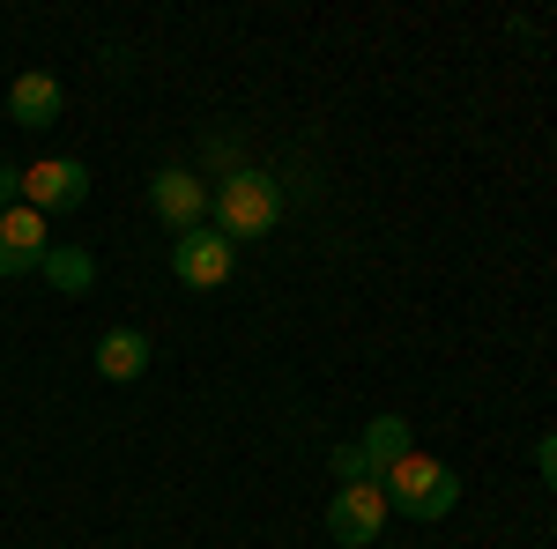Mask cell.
<instances>
[{
	"label": "cell",
	"mask_w": 557,
	"mask_h": 549,
	"mask_svg": "<svg viewBox=\"0 0 557 549\" xmlns=\"http://www.w3.org/2000/svg\"><path fill=\"white\" fill-rule=\"evenodd\" d=\"M209 215H215V230H223L231 246H238V238H268V230L283 223V186H275L268 171H231L209 194Z\"/></svg>",
	"instance_id": "6da1fadb"
},
{
	"label": "cell",
	"mask_w": 557,
	"mask_h": 549,
	"mask_svg": "<svg viewBox=\"0 0 557 549\" xmlns=\"http://www.w3.org/2000/svg\"><path fill=\"white\" fill-rule=\"evenodd\" d=\"M380 490H386V506L409 512V520H446V512L461 506V475H454L446 461H431V453H409V461H394Z\"/></svg>",
	"instance_id": "7a4b0ae2"
},
{
	"label": "cell",
	"mask_w": 557,
	"mask_h": 549,
	"mask_svg": "<svg viewBox=\"0 0 557 549\" xmlns=\"http://www.w3.org/2000/svg\"><path fill=\"white\" fill-rule=\"evenodd\" d=\"M231 267H238V246L223 230H186V238H172V275L186 290H223Z\"/></svg>",
	"instance_id": "3957f363"
},
{
	"label": "cell",
	"mask_w": 557,
	"mask_h": 549,
	"mask_svg": "<svg viewBox=\"0 0 557 549\" xmlns=\"http://www.w3.org/2000/svg\"><path fill=\"white\" fill-rule=\"evenodd\" d=\"M89 201V164H75V157H45V164L23 171V209L38 215H67Z\"/></svg>",
	"instance_id": "277c9868"
},
{
	"label": "cell",
	"mask_w": 557,
	"mask_h": 549,
	"mask_svg": "<svg viewBox=\"0 0 557 549\" xmlns=\"http://www.w3.org/2000/svg\"><path fill=\"white\" fill-rule=\"evenodd\" d=\"M386 490L380 483H343L335 490V506H327V535L343 549H364V542H380V527H386Z\"/></svg>",
	"instance_id": "5b68a950"
},
{
	"label": "cell",
	"mask_w": 557,
	"mask_h": 549,
	"mask_svg": "<svg viewBox=\"0 0 557 549\" xmlns=\"http://www.w3.org/2000/svg\"><path fill=\"white\" fill-rule=\"evenodd\" d=\"M149 209H157L178 238H186V230H201L209 194H201V178H194V171H157V178H149Z\"/></svg>",
	"instance_id": "8992f818"
},
{
	"label": "cell",
	"mask_w": 557,
	"mask_h": 549,
	"mask_svg": "<svg viewBox=\"0 0 557 549\" xmlns=\"http://www.w3.org/2000/svg\"><path fill=\"white\" fill-rule=\"evenodd\" d=\"M45 253H52V238H45L38 209H8L0 215V275H30Z\"/></svg>",
	"instance_id": "52a82bcc"
},
{
	"label": "cell",
	"mask_w": 557,
	"mask_h": 549,
	"mask_svg": "<svg viewBox=\"0 0 557 549\" xmlns=\"http://www.w3.org/2000/svg\"><path fill=\"white\" fill-rule=\"evenodd\" d=\"M8 120L15 127H52L60 120V75H15V89H8Z\"/></svg>",
	"instance_id": "ba28073f"
},
{
	"label": "cell",
	"mask_w": 557,
	"mask_h": 549,
	"mask_svg": "<svg viewBox=\"0 0 557 549\" xmlns=\"http://www.w3.org/2000/svg\"><path fill=\"white\" fill-rule=\"evenodd\" d=\"M97 372L112 386L141 379V372H149V335H141V327H112V335L97 341Z\"/></svg>",
	"instance_id": "9c48e42d"
},
{
	"label": "cell",
	"mask_w": 557,
	"mask_h": 549,
	"mask_svg": "<svg viewBox=\"0 0 557 549\" xmlns=\"http://www.w3.org/2000/svg\"><path fill=\"white\" fill-rule=\"evenodd\" d=\"M357 453H364L372 475H386L394 461H409V453H417V446H409V423H401V416H372V431L357 438Z\"/></svg>",
	"instance_id": "30bf717a"
},
{
	"label": "cell",
	"mask_w": 557,
	"mask_h": 549,
	"mask_svg": "<svg viewBox=\"0 0 557 549\" xmlns=\"http://www.w3.org/2000/svg\"><path fill=\"white\" fill-rule=\"evenodd\" d=\"M38 275H45V283H52L60 297H83L89 283H97V260H89L83 246H52V253L38 260Z\"/></svg>",
	"instance_id": "8fae6325"
},
{
	"label": "cell",
	"mask_w": 557,
	"mask_h": 549,
	"mask_svg": "<svg viewBox=\"0 0 557 549\" xmlns=\"http://www.w3.org/2000/svg\"><path fill=\"white\" fill-rule=\"evenodd\" d=\"M335 475H349V483H372V467H364V453H357V446H335Z\"/></svg>",
	"instance_id": "7c38bea8"
},
{
	"label": "cell",
	"mask_w": 557,
	"mask_h": 549,
	"mask_svg": "<svg viewBox=\"0 0 557 549\" xmlns=\"http://www.w3.org/2000/svg\"><path fill=\"white\" fill-rule=\"evenodd\" d=\"M8 209H23V171L15 164H0V215Z\"/></svg>",
	"instance_id": "4fadbf2b"
},
{
	"label": "cell",
	"mask_w": 557,
	"mask_h": 549,
	"mask_svg": "<svg viewBox=\"0 0 557 549\" xmlns=\"http://www.w3.org/2000/svg\"><path fill=\"white\" fill-rule=\"evenodd\" d=\"M535 467H543V483H550V490H557V431H550V438H543V446H535Z\"/></svg>",
	"instance_id": "5bb4252c"
}]
</instances>
